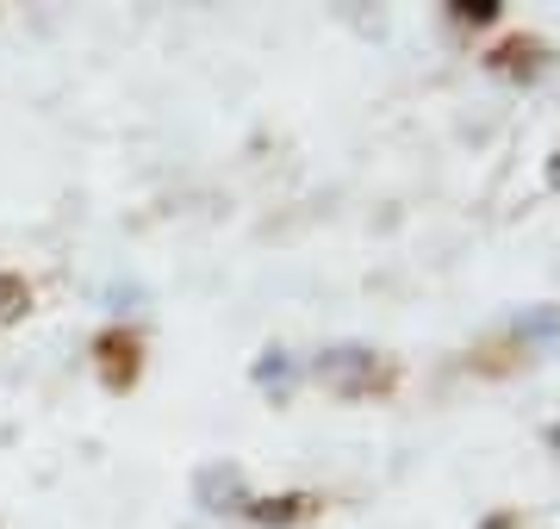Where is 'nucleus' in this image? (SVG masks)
Listing matches in <instances>:
<instances>
[{"instance_id":"4","label":"nucleus","mask_w":560,"mask_h":529,"mask_svg":"<svg viewBox=\"0 0 560 529\" xmlns=\"http://www.w3.org/2000/svg\"><path fill=\"white\" fill-rule=\"evenodd\" d=\"M517 337L523 343H541V349H560V306H536L517 318Z\"/></svg>"},{"instance_id":"10","label":"nucleus","mask_w":560,"mask_h":529,"mask_svg":"<svg viewBox=\"0 0 560 529\" xmlns=\"http://www.w3.org/2000/svg\"><path fill=\"white\" fill-rule=\"evenodd\" d=\"M548 443H555V448H560V424H555V430H548Z\"/></svg>"},{"instance_id":"8","label":"nucleus","mask_w":560,"mask_h":529,"mask_svg":"<svg viewBox=\"0 0 560 529\" xmlns=\"http://www.w3.org/2000/svg\"><path fill=\"white\" fill-rule=\"evenodd\" d=\"M455 20L460 25H492V20H499V0H460Z\"/></svg>"},{"instance_id":"3","label":"nucleus","mask_w":560,"mask_h":529,"mask_svg":"<svg viewBox=\"0 0 560 529\" xmlns=\"http://www.w3.org/2000/svg\"><path fill=\"white\" fill-rule=\"evenodd\" d=\"M318 510V498H305V492H287V498H249V510L243 517H256V524H268V529H287V524H305Z\"/></svg>"},{"instance_id":"1","label":"nucleus","mask_w":560,"mask_h":529,"mask_svg":"<svg viewBox=\"0 0 560 529\" xmlns=\"http://www.w3.org/2000/svg\"><path fill=\"white\" fill-rule=\"evenodd\" d=\"M312 374H318L324 387H337V392H361L368 380H374V349L337 343V349H324L318 362H312Z\"/></svg>"},{"instance_id":"2","label":"nucleus","mask_w":560,"mask_h":529,"mask_svg":"<svg viewBox=\"0 0 560 529\" xmlns=\"http://www.w3.org/2000/svg\"><path fill=\"white\" fill-rule=\"evenodd\" d=\"M194 498H200V510H249L243 468H200L194 473Z\"/></svg>"},{"instance_id":"9","label":"nucleus","mask_w":560,"mask_h":529,"mask_svg":"<svg viewBox=\"0 0 560 529\" xmlns=\"http://www.w3.org/2000/svg\"><path fill=\"white\" fill-rule=\"evenodd\" d=\"M548 187L560 193V150H555V163H548Z\"/></svg>"},{"instance_id":"7","label":"nucleus","mask_w":560,"mask_h":529,"mask_svg":"<svg viewBox=\"0 0 560 529\" xmlns=\"http://www.w3.org/2000/svg\"><path fill=\"white\" fill-rule=\"evenodd\" d=\"M492 62H499L504 75H529V69H541V50H536V44H504Z\"/></svg>"},{"instance_id":"5","label":"nucleus","mask_w":560,"mask_h":529,"mask_svg":"<svg viewBox=\"0 0 560 529\" xmlns=\"http://www.w3.org/2000/svg\"><path fill=\"white\" fill-rule=\"evenodd\" d=\"M249 380H256L261 392H287L293 387V362H287V349H268V355L249 367Z\"/></svg>"},{"instance_id":"6","label":"nucleus","mask_w":560,"mask_h":529,"mask_svg":"<svg viewBox=\"0 0 560 529\" xmlns=\"http://www.w3.org/2000/svg\"><path fill=\"white\" fill-rule=\"evenodd\" d=\"M25 311H32V286L20 274H0V330H13Z\"/></svg>"}]
</instances>
